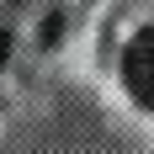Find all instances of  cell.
<instances>
[{
    "label": "cell",
    "instance_id": "1",
    "mask_svg": "<svg viewBox=\"0 0 154 154\" xmlns=\"http://www.w3.org/2000/svg\"><path fill=\"white\" fill-rule=\"evenodd\" d=\"M122 75H128V91L138 96L143 106H154V27H143L122 53Z\"/></svg>",
    "mask_w": 154,
    "mask_h": 154
},
{
    "label": "cell",
    "instance_id": "2",
    "mask_svg": "<svg viewBox=\"0 0 154 154\" xmlns=\"http://www.w3.org/2000/svg\"><path fill=\"white\" fill-rule=\"evenodd\" d=\"M5 53H11V37H5V32H0V64H5Z\"/></svg>",
    "mask_w": 154,
    "mask_h": 154
}]
</instances>
